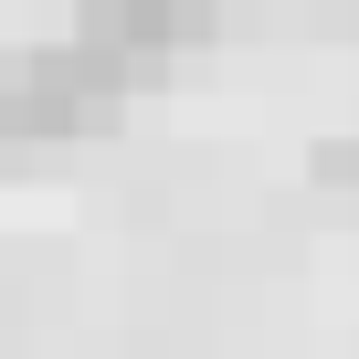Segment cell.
Instances as JSON below:
<instances>
[{
    "label": "cell",
    "instance_id": "obj_1",
    "mask_svg": "<svg viewBox=\"0 0 359 359\" xmlns=\"http://www.w3.org/2000/svg\"><path fill=\"white\" fill-rule=\"evenodd\" d=\"M317 180L327 191H359V137H317Z\"/></svg>",
    "mask_w": 359,
    "mask_h": 359
}]
</instances>
